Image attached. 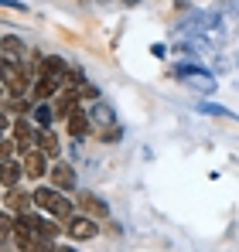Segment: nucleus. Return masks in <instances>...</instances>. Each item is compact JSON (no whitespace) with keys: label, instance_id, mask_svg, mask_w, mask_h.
Returning a JSON list of instances; mask_svg holds the SVG:
<instances>
[{"label":"nucleus","instance_id":"nucleus-4","mask_svg":"<svg viewBox=\"0 0 239 252\" xmlns=\"http://www.w3.org/2000/svg\"><path fill=\"white\" fill-rule=\"evenodd\" d=\"M51 106H55V120L58 123H69V116L76 113V109H82V99L76 89H62L55 99H51Z\"/></svg>","mask_w":239,"mask_h":252},{"label":"nucleus","instance_id":"nucleus-14","mask_svg":"<svg viewBox=\"0 0 239 252\" xmlns=\"http://www.w3.org/2000/svg\"><path fill=\"white\" fill-rule=\"evenodd\" d=\"M38 150L48 160H62V143H58V136H55L51 129H41L38 133Z\"/></svg>","mask_w":239,"mask_h":252},{"label":"nucleus","instance_id":"nucleus-21","mask_svg":"<svg viewBox=\"0 0 239 252\" xmlns=\"http://www.w3.org/2000/svg\"><path fill=\"white\" fill-rule=\"evenodd\" d=\"M0 7H10V10H17V14L28 10V3H21V0H0Z\"/></svg>","mask_w":239,"mask_h":252},{"label":"nucleus","instance_id":"nucleus-9","mask_svg":"<svg viewBox=\"0 0 239 252\" xmlns=\"http://www.w3.org/2000/svg\"><path fill=\"white\" fill-rule=\"evenodd\" d=\"M3 208L14 211V215H31L35 211V198L28 191H21V188H10V191H3Z\"/></svg>","mask_w":239,"mask_h":252},{"label":"nucleus","instance_id":"nucleus-25","mask_svg":"<svg viewBox=\"0 0 239 252\" xmlns=\"http://www.w3.org/2000/svg\"><path fill=\"white\" fill-rule=\"evenodd\" d=\"M120 3H123V7H137L140 0H120Z\"/></svg>","mask_w":239,"mask_h":252},{"label":"nucleus","instance_id":"nucleus-3","mask_svg":"<svg viewBox=\"0 0 239 252\" xmlns=\"http://www.w3.org/2000/svg\"><path fill=\"white\" fill-rule=\"evenodd\" d=\"M48 177H51V188L65 191V194L79 191V177H76L72 164H65V160H55V164H51V170H48Z\"/></svg>","mask_w":239,"mask_h":252},{"label":"nucleus","instance_id":"nucleus-12","mask_svg":"<svg viewBox=\"0 0 239 252\" xmlns=\"http://www.w3.org/2000/svg\"><path fill=\"white\" fill-rule=\"evenodd\" d=\"M85 113H89V120L96 129H106V126L117 123V113H113V106L110 102H103V99H96L92 106H85Z\"/></svg>","mask_w":239,"mask_h":252},{"label":"nucleus","instance_id":"nucleus-16","mask_svg":"<svg viewBox=\"0 0 239 252\" xmlns=\"http://www.w3.org/2000/svg\"><path fill=\"white\" fill-rule=\"evenodd\" d=\"M96 140L99 143H120L123 140V126L113 123V126H106V129H96Z\"/></svg>","mask_w":239,"mask_h":252},{"label":"nucleus","instance_id":"nucleus-7","mask_svg":"<svg viewBox=\"0 0 239 252\" xmlns=\"http://www.w3.org/2000/svg\"><path fill=\"white\" fill-rule=\"evenodd\" d=\"M79 211H85L89 218H96V221H106L110 218V205L99 198V194H92V191H79Z\"/></svg>","mask_w":239,"mask_h":252},{"label":"nucleus","instance_id":"nucleus-26","mask_svg":"<svg viewBox=\"0 0 239 252\" xmlns=\"http://www.w3.org/2000/svg\"><path fill=\"white\" fill-rule=\"evenodd\" d=\"M174 7H188V0H174Z\"/></svg>","mask_w":239,"mask_h":252},{"label":"nucleus","instance_id":"nucleus-18","mask_svg":"<svg viewBox=\"0 0 239 252\" xmlns=\"http://www.w3.org/2000/svg\"><path fill=\"white\" fill-rule=\"evenodd\" d=\"M82 82H85V72H82V68H69V72L62 75V89H79Z\"/></svg>","mask_w":239,"mask_h":252},{"label":"nucleus","instance_id":"nucleus-2","mask_svg":"<svg viewBox=\"0 0 239 252\" xmlns=\"http://www.w3.org/2000/svg\"><path fill=\"white\" fill-rule=\"evenodd\" d=\"M65 228H69V235H72L76 242H89V239H96V235H99V221H96V218H89L85 211H76V215L65 221Z\"/></svg>","mask_w":239,"mask_h":252},{"label":"nucleus","instance_id":"nucleus-6","mask_svg":"<svg viewBox=\"0 0 239 252\" xmlns=\"http://www.w3.org/2000/svg\"><path fill=\"white\" fill-rule=\"evenodd\" d=\"M28 221H31V228H35V235H38V239L58 242V235H62V221H58V218H44V215H38V211H31V215H28Z\"/></svg>","mask_w":239,"mask_h":252},{"label":"nucleus","instance_id":"nucleus-15","mask_svg":"<svg viewBox=\"0 0 239 252\" xmlns=\"http://www.w3.org/2000/svg\"><path fill=\"white\" fill-rule=\"evenodd\" d=\"M31 120H35V126H41V129H51V123H58V120H55V106H51V102H35Z\"/></svg>","mask_w":239,"mask_h":252},{"label":"nucleus","instance_id":"nucleus-24","mask_svg":"<svg viewBox=\"0 0 239 252\" xmlns=\"http://www.w3.org/2000/svg\"><path fill=\"white\" fill-rule=\"evenodd\" d=\"M51 252H79V249H72V246H58V242H55V249Z\"/></svg>","mask_w":239,"mask_h":252},{"label":"nucleus","instance_id":"nucleus-20","mask_svg":"<svg viewBox=\"0 0 239 252\" xmlns=\"http://www.w3.org/2000/svg\"><path fill=\"white\" fill-rule=\"evenodd\" d=\"M199 113H208V116H229V120H236V113H229V109H222V106H212V102H199Z\"/></svg>","mask_w":239,"mask_h":252},{"label":"nucleus","instance_id":"nucleus-27","mask_svg":"<svg viewBox=\"0 0 239 252\" xmlns=\"http://www.w3.org/2000/svg\"><path fill=\"white\" fill-rule=\"evenodd\" d=\"M0 95H7V92H3V82H0Z\"/></svg>","mask_w":239,"mask_h":252},{"label":"nucleus","instance_id":"nucleus-11","mask_svg":"<svg viewBox=\"0 0 239 252\" xmlns=\"http://www.w3.org/2000/svg\"><path fill=\"white\" fill-rule=\"evenodd\" d=\"M21 177H24V160H14V157L0 160V188H3V191L17 188V184H21Z\"/></svg>","mask_w":239,"mask_h":252},{"label":"nucleus","instance_id":"nucleus-8","mask_svg":"<svg viewBox=\"0 0 239 252\" xmlns=\"http://www.w3.org/2000/svg\"><path fill=\"white\" fill-rule=\"evenodd\" d=\"M65 129H69V136H72L76 143H82L85 136H92V133H96V126H92V120H89L85 106H82V109H76V113L69 116V123H65Z\"/></svg>","mask_w":239,"mask_h":252},{"label":"nucleus","instance_id":"nucleus-22","mask_svg":"<svg viewBox=\"0 0 239 252\" xmlns=\"http://www.w3.org/2000/svg\"><path fill=\"white\" fill-rule=\"evenodd\" d=\"M10 126H14V120H10V113H3V109H0V136H3V133H7Z\"/></svg>","mask_w":239,"mask_h":252},{"label":"nucleus","instance_id":"nucleus-23","mask_svg":"<svg viewBox=\"0 0 239 252\" xmlns=\"http://www.w3.org/2000/svg\"><path fill=\"white\" fill-rule=\"evenodd\" d=\"M164 51H167V48H164V44H151V55H158V58H164Z\"/></svg>","mask_w":239,"mask_h":252},{"label":"nucleus","instance_id":"nucleus-1","mask_svg":"<svg viewBox=\"0 0 239 252\" xmlns=\"http://www.w3.org/2000/svg\"><path fill=\"white\" fill-rule=\"evenodd\" d=\"M31 198H35V208H44L51 218H58V221H69V218L76 215V205H72L69 194L58 191V188H35Z\"/></svg>","mask_w":239,"mask_h":252},{"label":"nucleus","instance_id":"nucleus-28","mask_svg":"<svg viewBox=\"0 0 239 252\" xmlns=\"http://www.w3.org/2000/svg\"><path fill=\"white\" fill-rule=\"evenodd\" d=\"M0 201H3V188H0Z\"/></svg>","mask_w":239,"mask_h":252},{"label":"nucleus","instance_id":"nucleus-17","mask_svg":"<svg viewBox=\"0 0 239 252\" xmlns=\"http://www.w3.org/2000/svg\"><path fill=\"white\" fill-rule=\"evenodd\" d=\"M14 218H17V215H14V211H0V242H7V239H10V232H14Z\"/></svg>","mask_w":239,"mask_h":252},{"label":"nucleus","instance_id":"nucleus-5","mask_svg":"<svg viewBox=\"0 0 239 252\" xmlns=\"http://www.w3.org/2000/svg\"><path fill=\"white\" fill-rule=\"evenodd\" d=\"M28 55H31V48H28L24 38H17V34H3V38H0V58H3V62L21 65Z\"/></svg>","mask_w":239,"mask_h":252},{"label":"nucleus","instance_id":"nucleus-29","mask_svg":"<svg viewBox=\"0 0 239 252\" xmlns=\"http://www.w3.org/2000/svg\"><path fill=\"white\" fill-rule=\"evenodd\" d=\"M99 3H110V0H99Z\"/></svg>","mask_w":239,"mask_h":252},{"label":"nucleus","instance_id":"nucleus-10","mask_svg":"<svg viewBox=\"0 0 239 252\" xmlns=\"http://www.w3.org/2000/svg\"><path fill=\"white\" fill-rule=\"evenodd\" d=\"M21 160H24V177H31V181H41V177H48V170H51L48 157L41 154L38 147H35V150H28Z\"/></svg>","mask_w":239,"mask_h":252},{"label":"nucleus","instance_id":"nucleus-19","mask_svg":"<svg viewBox=\"0 0 239 252\" xmlns=\"http://www.w3.org/2000/svg\"><path fill=\"white\" fill-rule=\"evenodd\" d=\"M76 92H79V99H82V102H96V99H99V89H96L92 82H82L79 89H76Z\"/></svg>","mask_w":239,"mask_h":252},{"label":"nucleus","instance_id":"nucleus-13","mask_svg":"<svg viewBox=\"0 0 239 252\" xmlns=\"http://www.w3.org/2000/svg\"><path fill=\"white\" fill-rule=\"evenodd\" d=\"M65 72H69V62H65L62 55H44V58H41V72L38 75H48V79H58V82H62Z\"/></svg>","mask_w":239,"mask_h":252}]
</instances>
